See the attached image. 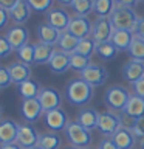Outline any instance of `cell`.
<instances>
[{"mask_svg":"<svg viewBox=\"0 0 144 149\" xmlns=\"http://www.w3.org/2000/svg\"><path fill=\"white\" fill-rule=\"evenodd\" d=\"M65 98L73 106H85L93 98V87L82 78H73L65 87Z\"/></svg>","mask_w":144,"mask_h":149,"instance_id":"1","label":"cell"},{"mask_svg":"<svg viewBox=\"0 0 144 149\" xmlns=\"http://www.w3.org/2000/svg\"><path fill=\"white\" fill-rule=\"evenodd\" d=\"M110 20L113 23L115 30H129L133 31L136 23L139 20V16L136 14L133 8H127V6H121L116 5L113 13L110 14Z\"/></svg>","mask_w":144,"mask_h":149,"instance_id":"2","label":"cell"},{"mask_svg":"<svg viewBox=\"0 0 144 149\" xmlns=\"http://www.w3.org/2000/svg\"><path fill=\"white\" fill-rule=\"evenodd\" d=\"M65 137L71 146L87 149V146L91 143V132L82 127L78 121H70L65 127Z\"/></svg>","mask_w":144,"mask_h":149,"instance_id":"3","label":"cell"},{"mask_svg":"<svg viewBox=\"0 0 144 149\" xmlns=\"http://www.w3.org/2000/svg\"><path fill=\"white\" fill-rule=\"evenodd\" d=\"M130 98V93L123 86H110L104 93V101L107 107L113 112H123Z\"/></svg>","mask_w":144,"mask_h":149,"instance_id":"4","label":"cell"},{"mask_svg":"<svg viewBox=\"0 0 144 149\" xmlns=\"http://www.w3.org/2000/svg\"><path fill=\"white\" fill-rule=\"evenodd\" d=\"M115 33V26L111 23L110 17H98L93 22L91 28V37L95 39L96 44H102V42L111 40V36Z\"/></svg>","mask_w":144,"mask_h":149,"instance_id":"5","label":"cell"},{"mask_svg":"<svg viewBox=\"0 0 144 149\" xmlns=\"http://www.w3.org/2000/svg\"><path fill=\"white\" fill-rule=\"evenodd\" d=\"M119 127H123L121 123V116L113 113V112H102L99 113V120H98V130L105 135V137H113V134Z\"/></svg>","mask_w":144,"mask_h":149,"instance_id":"6","label":"cell"},{"mask_svg":"<svg viewBox=\"0 0 144 149\" xmlns=\"http://www.w3.org/2000/svg\"><path fill=\"white\" fill-rule=\"evenodd\" d=\"M44 123L48 127L51 132H60V130H65L67 124L70 123L67 113L60 109H54V110H48L44 112Z\"/></svg>","mask_w":144,"mask_h":149,"instance_id":"7","label":"cell"},{"mask_svg":"<svg viewBox=\"0 0 144 149\" xmlns=\"http://www.w3.org/2000/svg\"><path fill=\"white\" fill-rule=\"evenodd\" d=\"M39 137H40V134L37 132V130L33 127L30 123L19 124V134H17L16 143L22 149H31V148L37 146V143H39Z\"/></svg>","mask_w":144,"mask_h":149,"instance_id":"8","label":"cell"},{"mask_svg":"<svg viewBox=\"0 0 144 149\" xmlns=\"http://www.w3.org/2000/svg\"><path fill=\"white\" fill-rule=\"evenodd\" d=\"M37 100H39L44 112L59 109L60 104H62V95H60L59 90H56L53 87H42Z\"/></svg>","mask_w":144,"mask_h":149,"instance_id":"9","label":"cell"},{"mask_svg":"<svg viewBox=\"0 0 144 149\" xmlns=\"http://www.w3.org/2000/svg\"><path fill=\"white\" fill-rule=\"evenodd\" d=\"M85 82H88L91 87H99L102 86L107 78H109V73H107L105 67H102V65H98V64H90L88 67L84 70L81 73V76Z\"/></svg>","mask_w":144,"mask_h":149,"instance_id":"10","label":"cell"},{"mask_svg":"<svg viewBox=\"0 0 144 149\" xmlns=\"http://www.w3.org/2000/svg\"><path fill=\"white\" fill-rule=\"evenodd\" d=\"M91 28H93V23L88 20V17L73 16L68 23L67 31L71 33L73 36H76L78 39H85V37L91 36Z\"/></svg>","mask_w":144,"mask_h":149,"instance_id":"11","label":"cell"},{"mask_svg":"<svg viewBox=\"0 0 144 149\" xmlns=\"http://www.w3.org/2000/svg\"><path fill=\"white\" fill-rule=\"evenodd\" d=\"M5 37L8 39L9 45L12 47V50L17 51L20 47L28 44V39H30V31H28V28L23 26V25H14V26H9L8 30H6Z\"/></svg>","mask_w":144,"mask_h":149,"instance_id":"12","label":"cell"},{"mask_svg":"<svg viewBox=\"0 0 144 149\" xmlns=\"http://www.w3.org/2000/svg\"><path fill=\"white\" fill-rule=\"evenodd\" d=\"M70 20H71V16L64 8H51L46 13V23L56 28V30H59L60 33L67 31Z\"/></svg>","mask_w":144,"mask_h":149,"instance_id":"13","label":"cell"},{"mask_svg":"<svg viewBox=\"0 0 144 149\" xmlns=\"http://www.w3.org/2000/svg\"><path fill=\"white\" fill-rule=\"evenodd\" d=\"M20 115L26 123H34L40 118V115H44V109H42L40 102L37 98L33 100H23L20 104Z\"/></svg>","mask_w":144,"mask_h":149,"instance_id":"14","label":"cell"},{"mask_svg":"<svg viewBox=\"0 0 144 149\" xmlns=\"http://www.w3.org/2000/svg\"><path fill=\"white\" fill-rule=\"evenodd\" d=\"M37 39H39V42H42V44H46V45H57V42L60 39V33L59 30H56V28H53L51 25H48L46 22L40 23V25H37Z\"/></svg>","mask_w":144,"mask_h":149,"instance_id":"15","label":"cell"},{"mask_svg":"<svg viewBox=\"0 0 144 149\" xmlns=\"http://www.w3.org/2000/svg\"><path fill=\"white\" fill-rule=\"evenodd\" d=\"M8 13H9V19H11L16 25H23L25 22L30 20L33 9L30 8V5L26 3V0H19Z\"/></svg>","mask_w":144,"mask_h":149,"instance_id":"16","label":"cell"},{"mask_svg":"<svg viewBox=\"0 0 144 149\" xmlns=\"http://www.w3.org/2000/svg\"><path fill=\"white\" fill-rule=\"evenodd\" d=\"M123 78L130 84L138 82L139 79L144 78V62H139V61H132L124 64L123 67Z\"/></svg>","mask_w":144,"mask_h":149,"instance_id":"17","label":"cell"},{"mask_svg":"<svg viewBox=\"0 0 144 149\" xmlns=\"http://www.w3.org/2000/svg\"><path fill=\"white\" fill-rule=\"evenodd\" d=\"M19 134V124L14 120H2L0 121V144L16 143Z\"/></svg>","mask_w":144,"mask_h":149,"instance_id":"18","label":"cell"},{"mask_svg":"<svg viewBox=\"0 0 144 149\" xmlns=\"http://www.w3.org/2000/svg\"><path fill=\"white\" fill-rule=\"evenodd\" d=\"M48 68L51 70L53 73H65L67 70L70 68V54L68 53H64L60 50H54L51 59L48 61Z\"/></svg>","mask_w":144,"mask_h":149,"instance_id":"19","label":"cell"},{"mask_svg":"<svg viewBox=\"0 0 144 149\" xmlns=\"http://www.w3.org/2000/svg\"><path fill=\"white\" fill-rule=\"evenodd\" d=\"M115 141V144L119 149H133L135 143H136V137L132 132V129L129 127H119L113 134V137H110Z\"/></svg>","mask_w":144,"mask_h":149,"instance_id":"20","label":"cell"},{"mask_svg":"<svg viewBox=\"0 0 144 149\" xmlns=\"http://www.w3.org/2000/svg\"><path fill=\"white\" fill-rule=\"evenodd\" d=\"M98 120H99V112L93 107H84V109L79 110L76 121L82 127H85L87 130H91L98 127Z\"/></svg>","mask_w":144,"mask_h":149,"instance_id":"21","label":"cell"},{"mask_svg":"<svg viewBox=\"0 0 144 149\" xmlns=\"http://www.w3.org/2000/svg\"><path fill=\"white\" fill-rule=\"evenodd\" d=\"M9 74H11V79L14 84H22L28 81V79H31V65H26L20 62V61H16V62L9 64Z\"/></svg>","mask_w":144,"mask_h":149,"instance_id":"22","label":"cell"},{"mask_svg":"<svg viewBox=\"0 0 144 149\" xmlns=\"http://www.w3.org/2000/svg\"><path fill=\"white\" fill-rule=\"evenodd\" d=\"M123 113L132 116V118H141V116H144V98L138 96V95H130L127 104H125Z\"/></svg>","mask_w":144,"mask_h":149,"instance_id":"23","label":"cell"},{"mask_svg":"<svg viewBox=\"0 0 144 149\" xmlns=\"http://www.w3.org/2000/svg\"><path fill=\"white\" fill-rule=\"evenodd\" d=\"M133 39H135L133 31H129V30H115L113 36H111V44H113L119 51H125V50L130 48Z\"/></svg>","mask_w":144,"mask_h":149,"instance_id":"24","label":"cell"},{"mask_svg":"<svg viewBox=\"0 0 144 149\" xmlns=\"http://www.w3.org/2000/svg\"><path fill=\"white\" fill-rule=\"evenodd\" d=\"M40 90H42V87L36 79H28V81L17 86V92H19V95L22 96V100H33V98H37Z\"/></svg>","mask_w":144,"mask_h":149,"instance_id":"25","label":"cell"},{"mask_svg":"<svg viewBox=\"0 0 144 149\" xmlns=\"http://www.w3.org/2000/svg\"><path fill=\"white\" fill-rule=\"evenodd\" d=\"M53 53H54V48L51 45L42 44V42L34 44V65L48 64V61L51 59Z\"/></svg>","mask_w":144,"mask_h":149,"instance_id":"26","label":"cell"},{"mask_svg":"<svg viewBox=\"0 0 144 149\" xmlns=\"http://www.w3.org/2000/svg\"><path fill=\"white\" fill-rule=\"evenodd\" d=\"M79 40H81V39H78V37L73 36L71 33L62 31L60 39H59V42H57V47H59L60 51L71 54V53H74V51H76V47H78V44H79Z\"/></svg>","mask_w":144,"mask_h":149,"instance_id":"27","label":"cell"},{"mask_svg":"<svg viewBox=\"0 0 144 149\" xmlns=\"http://www.w3.org/2000/svg\"><path fill=\"white\" fill-rule=\"evenodd\" d=\"M37 146L42 148V149H59L62 146V138H60L59 134H56V132L40 134Z\"/></svg>","mask_w":144,"mask_h":149,"instance_id":"28","label":"cell"},{"mask_svg":"<svg viewBox=\"0 0 144 149\" xmlns=\"http://www.w3.org/2000/svg\"><path fill=\"white\" fill-rule=\"evenodd\" d=\"M115 6V0H93V13L98 17H110Z\"/></svg>","mask_w":144,"mask_h":149,"instance_id":"29","label":"cell"},{"mask_svg":"<svg viewBox=\"0 0 144 149\" xmlns=\"http://www.w3.org/2000/svg\"><path fill=\"white\" fill-rule=\"evenodd\" d=\"M96 47H98V44L95 42V39L90 36V37H85V39L79 40L74 53L82 54V56H85V58H91V56L96 53Z\"/></svg>","mask_w":144,"mask_h":149,"instance_id":"30","label":"cell"},{"mask_svg":"<svg viewBox=\"0 0 144 149\" xmlns=\"http://www.w3.org/2000/svg\"><path fill=\"white\" fill-rule=\"evenodd\" d=\"M118 48L111 44V40L109 42H102V44H98L96 47V53L98 56H99L101 59H104V61H110V59H115L116 58V54H118Z\"/></svg>","mask_w":144,"mask_h":149,"instance_id":"31","label":"cell"},{"mask_svg":"<svg viewBox=\"0 0 144 149\" xmlns=\"http://www.w3.org/2000/svg\"><path fill=\"white\" fill-rule=\"evenodd\" d=\"M129 51V56L132 61H139V62H144V40L139 39V37L135 36V39L130 45Z\"/></svg>","mask_w":144,"mask_h":149,"instance_id":"32","label":"cell"},{"mask_svg":"<svg viewBox=\"0 0 144 149\" xmlns=\"http://www.w3.org/2000/svg\"><path fill=\"white\" fill-rule=\"evenodd\" d=\"M17 58L20 62L26 64V65H33L34 64V44H25L23 47H20L17 51Z\"/></svg>","mask_w":144,"mask_h":149,"instance_id":"33","label":"cell"},{"mask_svg":"<svg viewBox=\"0 0 144 149\" xmlns=\"http://www.w3.org/2000/svg\"><path fill=\"white\" fill-rule=\"evenodd\" d=\"M90 64H91L90 58H85V56L78 54V53H71V54H70V68L74 70V72L82 73Z\"/></svg>","mask_w":144,"mask_h":149,"instance_id":"34","label":"cell"},{"mask_svg":"<svg viewBox=\"0 0 144 149\" xmlns=\"http://www.w3.org/2000/svg\"><path fill=\"white\" fill-rule=\"evenodd\" d=\"M71 9L76 16L87 17L93 11V0H74L71 5Z\"/></svg>","mask_w":144,"mask_h":149,"instance_id":"35","label":"cell"},{"mask_svg":"<svg viewBox=\"0 0 144 149\" xmlns=\"http://www.w3.org/2000/svg\"><path fill=\"white\" fill-rule=\"evenodd\" d=\"M26 3L36 13H48L53 8V0H26Z\"/></svg>","mask_w":144,"mask_h":149,"instance_id":"36","label":"cell"},{"mask_svg":"<svg viewBox=\"0 0 144 149\" xmlns=\"http://www.w3.org/2000/svg\"><path fill=\"white\" fill-rule=\"evenodd\" d=\"M12 51L14 50H12V47L9 45L8 39L5 36H0V59H6Z\"/></svg>","mask_w":144,"mask_h":149,"instance_id":"37","label":"cell"},{"mask_svg":"<svg viewBox=\"0 0 144 149\" xmlns=\"http://www.w3.org/2000/svg\"><path fill=\"white\" fill-rule=\"evenodd\" d=\"M11 82H12V79H11V74H9L8 67L0 65V88L9 87V84H11Z\"/></svg>","mask_w":144,"mask_h":149,"instance_id":"38","label":"cell"},{"mask_svg":"<svg viewBox=\"0 0 144 149\" xmlns=\"http://www.w3.org/2000/svg\"><path fill=\"white\" fill-rule=\"evenodd\" d=\"M132 132L135 134V137H136V138H144V116L135 120Z\"/></svg>","mask_w":144,"mask_h":149,"instance_id":"39","label":"cell"},{"mask_svg":"<svg viewBox=\"0 0 144 149\" xmlns=\"http://www.w3.org/2000/svg\"><path fill=\"white\" fill-rule=\"evenodd\" d=\"M98 149H119V148L116 146L115 141H113V140H111L110 137H105V138L101 140L99 148H98Z\"/></svg>","mask_w":144,"mask_h":149,"instance_id":"40","label":"cell"},{"mask_svg":"<svg viewBox=\"0 0 144 149\" xmlns=\"http://www.w3.org/2000/svg\"><path fill=\"white\" fill-rule=\"evenodd\" d=\"M133 34L144 40V17H139L136 26H135V30H133Z\"/></svg>","mask_w":144,"mask_h":149,"instance_id":"41","label":"cell"},{"mask_svg":"<svg viewBox=\"0 0 144 149\" xmlns=\"http://www.w3.org/2000/svg\"><path fill=\"white\" fill-rule=\"evenodd\" d=\"M8 22H9V13L0 6V31L8 25Z\"/></svg>","mask_w":144,"mask_h":149,"instance_id":"42","label":"cell"},{"mask_svg":"<svg viewBox=\"0 0 144 149\" xmlns=\"http://www.w3.org/2000/svg\"><path fill=\"white\" fill-rule=\"evenodd\" d=\"M133 93L138 95V96H141V98H144V78L133 84Z\"/></svg>","mask_w":144,"mask_h":149,"instance_id":"43","label":"cell"},{"mask_svg":"<svg viewBox=\"0 0 144 149\" xmlns=\"http://www.w3.org/2000/svg\"><path fill=\"white\" fill-rule=\"evenodd\" d=\"M116 5H121V6H127V8H135L138 3V0H115Z\"/></svg>","mask_w":144,"mask_h":149,"instance_id":"44","label":"cell"},{"mask_svg":"<svg viewBox=\"0 0 144 149\" xmlns=\"http://www.w3.org/2000/svg\"><path fill=\"white\" fill-rule=\"evenodd\" d=\"M17 2L19 0H0V6H2L3 9H6V11H9Z\"/></svg>","mask_w":144,"mask_h":149,"instance_id":"45","label":"cell"},{"mask_svg":"<svg viewBox=\"0 0 144 149\" xmlns=\"http://www.w3.org/2000/svg\"><path fill=\"white\" fill-rule=\"evenodd\" d=\"M0 149H22L17 143H9V144H0Z\"/></svg>","mask_w":144,"mask_h":149,"instance_id":"46","label":"cell"},{"mask_svg":"<svg viewBox=\"0 0 144 149\" xmlns=\"http://www.w3.org/2000/svg\"><path fill=\"white\" fill-rule=\"evenodd\" d=\"M57 2H59L60 5H62V6H71L74 0H57Z\"/></svg>","mask_w":144,"mask_h":149,"instance_id":"47","label":"cell"},{"mask_svg":"<svg viewBox=\"0 0 144 149\" xmlns=\"http://www.w3.org/2000/svg\"><path fill=\"white\" fill-rule=\"evenodd\" d=\"M2 116H3V109H2V104H0V121H2Z\"/></svg>","mask_w":144,"mask_h":149,"instance_id":"48","label":"cell"},{"mask_svg":"<svg viewBox=\"0 0 144 149\" xmlns=\"http://www.w3.org/2000/svg\"><path fill=\"white\" fill-rule=\"evenodd\" d=\"M65 149H81V148H76V146H70V148H65Z\"/></svg>","mask_w":144,"mask_h":149,"instance_id":"49","label":"cell"},{"mask_svg":"<svg viewBox=\"0 0 144 149\" xmlns=\"http://www.w3.org/2000/svg\"><path fill=\"white\" fill-rule=\"evenodd\" d=\"M141 149H144V138H143V141H141Z\"/></svg>","mask_w":144,"mask_h":149,"instance_id":"50","label":"cell"},{"mask_svg":"<svg viewBox=\"0 0 144 149\" xmlns=\"http://www.w3.org/2000/svg\"><path fill=\"white\" fill-rule=\"evenodd\" d=\"M31 149H42V148H39V146H36V148H31Z\"/></svg>","mask_w":144,"mask_h":149,"instance_id":"51","label":"cell"},{"mask_svg":"<svg viewBox=\"0 0 144 149\" xmlns=\"http://www.w3.org/2000/svg\"><path fill=\"white\" fill-rule=\"evenodd\" d=\"M138 2H144V0H138Z\"/></svg>","mask_w":144,"mask_h":149,"instance_id":"52","label":"cell"}]
</instances>
